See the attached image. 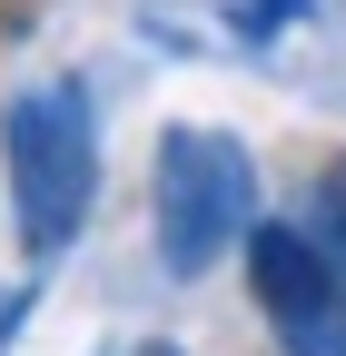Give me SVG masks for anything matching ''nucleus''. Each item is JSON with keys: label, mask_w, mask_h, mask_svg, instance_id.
<instances>
[{"label": "nucleus", "mask_w": 346, "mask_h": 356, "mask_svg": "<svg viewBox=\"0 0 346 356\" xmlns=\"http://www.w3.org/2000/svg\"><path fill=\"white\" fill-rule=\"evenodd\" d=\"M99 129H90V89L60 79V89H30V99L0 109V159H10V228L30 257L69 248L90 228V198H99Z\"/></svg>", "instance_id": "obj_1"}, {"label": "nucleus", "mask_w": 346, "mask_h": 356, "mask_svg": "<svg viewBox=\"0 0 346 356\" xmlns=\"http://www.w3.org/2000/svg\"><path fill=\"white\" fill-rule=\"evenodd\" d=\"M257 228V168L218 129H168L158 139V257L168 277H208Z\"/></svg>", "instance_id": "obj_2"}, {"label": "nucleus", "mask_w": 346, "mask_h": 356, "mask_svg": "<svg viewBox=\"0 0 346 356\" xmlns=\"http://www.w3.org/2000/svg\"><path fill=\"white\" fill-rule=\"evenodd\" d=\"M336 277H346V257L327 238L287 228V218H257V228H247V287H257V307H267L277 327L317 317V307L336 297Z\"/></svg>", "instance_id": "obj_3"}, {"label": "nucleus", "mask_w": 346, "mask_h": 356, "mask_svg": "<svg viewBox=\"0 0 346 356\" xmlns=\"http://www.w3.org/2000/svg\"><path fill=\"white\" fill-rule=\"evenodd\" d=\"M277 346H287V356H346V277H336V297L317 307V317L277 327Z\"/></svg>", "instance_id": "obj_4"}, {"label": "nucleus", "mask_w": 346, "mask_h": 356, "mask_svg": "<svg viewBox=\"0 0 346 356\" xmlns=\"http://www.w3.org/2000/svg\"><path fill=\"white\" fill-rule=\"evenodd\" d=\"M317 218H327V248L346 257V159H327V178H317Z\"/></svg>", "instance_id": "obj_5"}, {"label": "nucleus", "mask_w": 346, "mask_h": 356, "mask_svg": "<svg viewBox=\"0 0 346 356\" xmlns=\"http://www.w3.org/2000/svg\"><path fill=\"white\" fill-rule=\"evenodd\" d=\"M129 356H188V346H168V337H149V346H129Z\"/></svg>", "instance_id": "obj_6"}]
</instances>
